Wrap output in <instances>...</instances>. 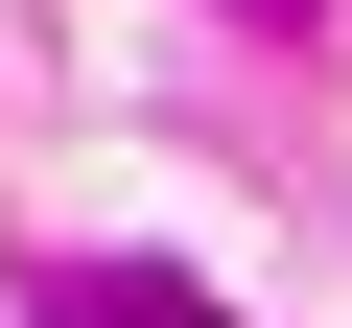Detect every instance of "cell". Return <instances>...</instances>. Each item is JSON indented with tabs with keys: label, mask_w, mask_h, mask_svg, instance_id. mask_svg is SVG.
<instances>
[{
	"label": "cell",
	"mask_w": 352,
	"mask_h": 328,
	"mask_svg": "<svg viewBox=\"0 0 352 328\" xmlns=\"http://www.w3.org/2000/svg\"><path fill=\"white\" fill-rule=\"evenodd\" d=\"M94 328H212V305H164V281H118V305H94Z\"/></svg>",
	"instance_id": "cell-1"
}]
</instances>
